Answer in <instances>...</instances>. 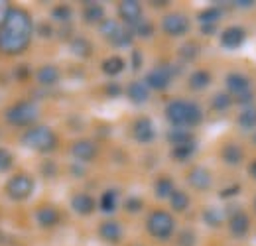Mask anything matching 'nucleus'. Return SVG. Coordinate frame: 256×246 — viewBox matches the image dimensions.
Returning <instances> with one entry per match:
<instances>
[{
    "label": "nucleus",
    "mask_w": 256,
    "mask_h": 246,
    "mask_svg": "<svg viewBox=\"0 0 256 246\" xmlns=\"http://www.w3.org/2000/svg\"><path fill=\"white\" fill-rule=\"evenodd\" d=\"M195 152V142H188V144H182V146H174V158L176 160H180V162H184V160H188L190 156Z\"/></svg>",
    "instance_id": "32"
},
{
    "label": "nucleus",
    "mask_w": 256,
    "mask_h": 246,
    "mask_svg": "<svg viewBox=\"0 0 256 246\" xmlns=\"http://www.w3.org/2000/svg\"><path fill=\"white\" fill-rule=\"evenodd\" d=\"M172 193H174V182L170 178H160L156 182V195L164 199V197H172Z\"/></svg>",
    "instance_id": "30"
},
{
    "label": "nucleus",
    "mask_w": 256,
    "mask_h": 246,
    "mask_svg": "<svg viewBox=\"0 0 256 246\" xmlns=\"http://www.w3.org/2000/svg\"><path fill=\"white\" fill-rule=\"evenodd\" d=\"M242 42H244V30L238 28V26L226 28V30L223 32V36H221V44H223L224 48H230V50L238 48Z\"/></svg>",
    "instance_id": "15"
},
{
    "label": "nucleus",
    "mask_w": 256,
    "mask_h": 246,
    "mask_svg": "<svg viewBox=\"0 0 256 246\" xmlns=\"http://www.w3.org/2000/svg\"><path fill=\"white\" fill-rule=\"evenodd\" d=\"M203 32H205V34H213V32H215V26H203Z\"/></svg>",
    "instance_id": "47"
},
{
    "label": "nucleus",
    "mask_w": 256,
    "mask_h": 246,
    "mask_svg": "<svg viewBox=\"0 0 256 246\" xmlns=\"http://www.w3.org/2000/svg\"><path fill=\"white\" fill-rule=\"evenodd\" d=\"M32 191H34V180L30 176H26V174H18V176H14V178L6 184V193H8V197L14 199V201H24V199H28V197L32 195Z\"/></svg>",
    "instance_id": "6"
},
{
    "label": "nucleus",
    "mask_w": 256,
    "mask_h": 246,
    "mask_svg": "<svg viewBox=\"0 0 256 246\" xmlns=\"http://www.w3.org/2000/svg\"><path fill=\"white\" fill-rule=\"evenodd\" d=\"M152 24L150 22H144V20H140L136 26H134V32L138 34V36H142V38H148V36H152Z\"/></svg>",
    "instance_id": "36"
},
{
    "label": "nucleus",
    "mask_w": 256,
    "mask_h": 246,
    "mask_svg": "<svg viewBox=\"0 0 256 246\" xmlns=\"http://www.w3.org/2000/svg\"><path fill=\"white\" fill-rule=\"evenodd\" d=\"M162 28L170 36H182V34H186V32L190 30V20L184 14L174 12V14H168L162 20Z\"/></svg>",
    "instance_id": "8"
},
{
    "label": "nucleus",
    "mask_w": 256,
    "mask_h": 246,
    "mask_svg": "<svg viewBox=\"0 0 256 246\" xmlns=\"http://www.w3.org/2000/svg\"><path fill=\"white\" fill-rule=\"evenodd\" d=\"M12 166V154L4 148H0V172H6Z\"/></svg>",
    "instance_id": "37"
},
{
    "label": "nucleus",
    "mask_w": 256,
    "mask_h": 246,
    "mask_svg": "<svg viewBox=\"0 0 256 246\" xmlns=\"http://www.w3.org/2000/svg\"><path fill=\"white\" fill-rule=\"evenodd\" d=\"M174 226H176L174 216L168 215L166 211H154L152 215L148 216V220H146V228H148V232H150L152 236L160 238V240H166V238L172 236Z\"/></svg>",
    "instance_id": "5"
},
{
    "label": "nucleus",
    "mask_w": 256,
    "mask_h": 246,
    "mask_svg": "<svg viewBox=\"0 0 256 246\" xmlns=\"http://www.w3.org/2000/svg\"><path fill=\"white\" fill-rule=\"evenodd\" d=\"M38 114H40L38 104H34L32 100H22L6 110V120L14 126H28L38 118Z\"/></svg>",
    "instance_id": "4"
},
{
    "label": "nucleus",
    "mask_w": 256,
    "mask_h": 246,
    "mask_svg": "<svg viewBox=\"0 0 256 246\" xmlns=\"http://www.w3.org/2000/svg\"><path fill=\"white\" fill-rule=\"evenodd\" d=\"M180 240H182V246H192L193 244V232H182Z\"/></svg>",
    "instance_id": "42"
},
{
    "label": "nucleus",
    "mask_w": 256,
    "mask_h": 246,
    "mask_svg": "<svg viewBox=\"0 0 256 246\" xmlns=\"http://www.w3.org/2000/svg\"><path fill=\"white\" fill-rule=\"evenodd\" d=\"M118 14H120V18H122L126 24L136 26V24L142 20V6H140V2H136V0H124V2H120V6H118Z\"/></svg>",
    "instance_id": "9"
},
{
    "label": "nucleus",
    "mask_w": 256,
    "mask_h": 246,
    "mask_svg": "<svg viewBox=\"0 0 256 246\" xmlns=\"http://www.w3.org/2000/svg\"><path fill=\"white\" fill-rule=\"evenodd\" d=\"M83 18H85V22H89V24L104 22V20H102V18H104V10H102V6H100V4H96V2H89V4L85 6V10H83Z\"/></svg>",
    "instance_id": "21"
},
{
    "label": "nucleus",
    "mask_w": 256,
    "mask_h": 246,
    "mask_svg": "<svg viewBox=\"0 0 256 246\" xmlns=\"http://www.w3.org/2000/svg\"><path fill=\"white\" fill-rule=\"evenodd\" d=\"M238 124H240L242 128H246V130L254 128L256 126V108H246V110H242L240 116H238Z\"/></svg>",
    "instance_id": "33"
},
{
    "label": "nucleus",
    "mask_w": 256,
    "mask_h": 246,
    "mask_svg": "<svg viewBox=\"0 0 256 246\" xmlns=\"http://www.w3.org/2000/svg\"><path fill=\"white\" fill-rule=\"evenodd\" d=\"M8 12H10V8H8V4H6L4 0H0V28H2V24H4V20H6V16H8Z\"/></svg>",
    "instance_id": "41"
},
{
    "label": "nucleus",
    "mask_w": 256,
    "mask_h": 246,
    "mask_svg": "<svg viewBox=\"0 0 256 246\" xmlns=\"http://www.w3.org/2000/svg\"><path fill=\"white\" fill-rule=\"evenodd\" d=\"M170 81H172V73L168 67H156L146 75V85L150 89H156V91L166 89L170 85Z\"/></svg>",
    "instance_id": "10"
},
{
    "label": "nucleus",
    "mask_w": 256,
    "mask_h": 246,
    "mask_svg": "<svg viewBox=\"0 0 256 246\" xmlns=\"http://www.w3.org/2000/svg\"><path fill=\"white\" fill-rule=\"evenodd\" d=\"M166 116L168 120L182 128V126H195V124L201 122L203 114H201V108L195 104V102H188V100H172L166 108Z\"/></svg>",
    "instance_id": "2"
},
{
    "label": "nucleus",
    "mask_w": 256,
    "mask_h": 246,
    "mask_svg": "<svg viewBox=\"0 0 256 246\" xmlns=\"http://www.w3.org/2000/svg\"><path fill=\"white\" fill-rule=\"evenodd\" d=\"M122 69H124V62L120 58H116V56H112V58H108V60L102 62V71L106 75H110V77L122 73Z\"/></svg>",
    "instance_id": "25"
},
{
    "label": "nucleus",
    "mask_w": 256,
    "mask_h": 246,
    "mask_svg": "<svg viewBox=\"0 0 256 246\" xmlns=\"http://www.w3.org/2000/svg\"><path fill=\"white\" fill-rule=\"evenodd\" d=\"M22 144L28 146L30 150L52 152L58 146V138L48 126H34L30 130H26V134L22 136Z\"/></svg>",
    "instance_id": "3"
},
{
    "label": "nucleus",
    "mask_w": 256,
    "mask_h": 246,
    "mask_svg": "<svg viewBox=\"0 0 256 246\" xmlns=\"http://www.w3.org/2000/svg\"><path fill=\"white\" fill-rule=\"evenodd\" d=\"M234 191H238V185H234V187H230V189H224L221 195H223V197H228V195H236Z\"/></svg>",
    "instance_id": "45"
},
{
    "label": "nucleus",
    "mask_w": 256,
    "mask_h": 246,
    "mask_svg": "<svg viewBox=\"0 0 256 246\" xmlns=\"http://www.w3.org/2000/svg\"><path fill=\"white\" fill-rule=\"evenodd\" d=\"M71 50H73V54L79 56V58L91 56V44H89L87 40H83V38H75V40L71 42Z\"/></svg>",
    "instance_id": "29"
},
{
    "label": "nucleus",
    "mask_w": 256,
    "mask_h": 246,
    "mask_svg": "<svg viewBox=\"0 0 256 246\" xmlns=\"http://www.w3.org/2000/svg\"><path fill=\"white\" fill-rule=\"evenodd\" d=\"M114 209H116V191L108 189V191H104L102 197H100V211L112 213Z\"/></svg>",
    "instance_id": "28"
},
{
    "label": "nucleus",
    "mask_w": 256,
    "mask_h": 246,
    "mask_svg": "<svg viewBox=\"0 0 256 246\" xmlns=\"http://www.w3.org/2000/svg\"><path fill=\"white\" fill-rule=\"evenodd\" d=\"M128 96H130V100L136 102V104L146 102V100H148V85H146V83H140V81L132 83V85L128 87Z\"/></svg>",
    "instance_id": "20"
},
{
    "label": "nucleus",
    "mask_w": 256,
    "mask_h": 246,
    "mask_svg": "<svg viewBox=\"0 0 256 246\" xmlns=\"http://www.w3.org/2000/svg\"><path fill=\"white\" fill-rule=\"evenodd\" d=\"M228 226H230V232L234 234V236H242V234H246L248 232V226H250V220H248V216L244 215V213H234V215L230 216V220H228Z\"/></svg>",
    "instance_id": "18"
},
{
    "label": "nucleus",
    "mask_w": 256,
    "mask_h": 246,
    "mask_svg": "<svg viewBox=\"0 0 256 246\" xmlns=\"http://www.w3.org/2000/svg\"><path fill=\"white\" fill-rule=\"evenodd\" d=\"M250 176H252V178L256 180V160L252 162V164H250Z\"/></svg>",
    "instance_id": "46"
},
{
    "label": "nucleus",
    "mask_w": 256,
    "mask_h": 246,
    "mask_svg": "<svg viewBox=\"0 0 256 246\" xmlns=\"http://www.w3.org/2000/svg\"><path fill=\"white\" fill-rule=\"evenodd\" d=\"M168 140H170L174 146H182V144L193 142V136L188 130H184V128H176V130H172V132L168 134Z\"/></svg>",
    "instance_id": "26"
},
{
    "label": "nucleus",
    "mask_w": 256,
    "mask_h": 246,
    "mask_svg": "<svg viewBox=\"0 0 256 246\" xmlns=\"http://www.w3.org/2000/svg\"><path fill=\"white\" fill-rule=\"evenodd\" d=\"M132 134L138 142H150L154 138V124L150 118H138L132 126Z\"/></svg>",
    "instance_id": "12"
},
{
    "label": "nucleus",
    "mask_w": 256,
    "mask_h": 246,
    "mask_svg": "<svg viewBox=\"0 0 256 246\" xmlns=\"http://www.w3.org/2000/svg\"><path fill=\"white\" fill-rule=\"evenodd\" d=\"M38 81L42 85H56L60 81V71L58 67L54 65H44L40 71H38Z\"/></svg>",
    "instance_id": "22"
},
{
    "label": "nucleus",
    "mask_w": 256,
    "mask_h": 246,
    "mask_svg": "<svg viewBox=\"0 0 256 246\" xmlns=\"http://www.w3.org/2000/svg\"><path fill=\"white\" fill-rule=\"evenodd\" d=\"M182 56H184L186 60H193V58L197 56V46H195V44H188L186 48H182Z\"/></svg>",
    "instance_id": "39"
},
{
    "label": "nucleus",
    "mask_w": 256,
    "mask_h": 246,
    "mask_svg": "<svg viewBox=\"0 0 256 246\" xmlns=\"http://www.w3.org/2000/svg\"><path fill=\"white\" fill-rule=\"evenodd\" d=\"M100 32H102L104 38H106L110 44H114V46H128V44L132 42V32L120 28V24L114 22V20H104V22L100 24Z\"/></svg>",
    "instance_id": "7"
},
{
    "label": "nucleus",
    "mask_w": 256,
    "mask_h": 246,
    "mask_svg": "<svg viewBox=\"0 0 256 246\" xmlns=\"http://www.w3.org/2000/svg\"><path fill=\"white\" fill-rule=\"evenodd\" d=\"M226 87L232 94H244L250 87V81L240 73H232L226 77Z\"/></svg>",
    "instance_id": "17"
},
{
    "label": "nucleus",
    "mask_w": 256,
    "mask_h": 246,
    "mask_svg": "<svg viewBox=\"0 0 256 246\" xmlns=\"http://www.w3.org/2000/svg\"><path fill=\"white\" fill-rule=\"evenodd\" d=\"M219 16H221V12H219L217 8H207V10H203V12L199 14V22H201L203 26H215L217 20H219Z\"/></svg>",
    "instance_id": "31"
},
{
    "label": "nucleus",
    "mask_w": 256,
    "mask_h": 246,
    "mask_svg": "<svg viewBox=\"0 0 256 246\" xmlns=\"http://www.w3.org/2000/svg\"><path fill=\"white\" fill-rule=\"evenodd\" d=\"M205 220H207L211 226H217V224H219V215H215L213 209H207V211H205Z\"/></svg>",
    "instance_id": "40"
},
{
    "label": "nucleus",
    "mask_w": 256,
    "mask_h": 246,
    "mask_svg": "<svg viewBox=\"0 0 256 246\" xmlns=\"http://www.w3.org/2000/svg\"><path fill=\"white\" fill-rule=\"evenodd\" d=\"M170 203H172V209H176V211L182 213V211H186L190 207V197L184 191H174L172 197H170Z\"/></svg>",
    "instance_id": "27"
},
{
    "label": "nucleus",
    "mask_w": 256,
    "mask_h": 246,
    "mask_svg": "<svg viewBox=\"0 0 256 246\" xmlns=\"http://www.w3.org/2000/svg\"><path fill=\"white\" fill-rule=\"evenodd\" d=\"M36 218H38V222H40L42 226L50 228V226L58 224V220H60V213H58L54 207H42V209L38 211Z\"/></svg>",
    "instance_id": "19"
},
{
    "label": "nucleus",
    "mask_w": 256,
    "mask_h": 246,
    "mask_svg": "<svg viewBox=\"0 0 256 246\" xmlns=\"http://www.w3.org/2000/svg\"><path fill=\"white\" fill-rule=\"evenodd\" d=\"M188 180H190L192 187L199 189V191H205V189H209V185H211V174H209V170L197 166V168H193L192 172H190Z\"/></svg>",
    "instance_id": "13"
},
{
    "label": "nucleus",
    "mask_w": 256,
    "mask_h": 246,
    "mask_svg": "<svg viewBox=\"0 0 256 246\" xmlns=\"http://www.w3.org/2000/svg\"><path fill=\"white\" fill-rule=\"evenodd\" d=\"M52 16H54L58 22H67V20L71 18V10H69L67 6H58V8H54Z\"/></svg>",
    "instance_id": "35"
},
{
    "label": "nucleus",
    "mask_w": 256,
    "mask_h": 246,
    "mask_svg": "<svg viewBox=\"0 0 256 246\" xmlns=\"http://www.w3.org/2000/svg\"><path fill=\"white\" fill-rule=\"evenodd\" d=\"M209 83H211V75H209L207 71H203V69L195 71L192 77H190V87H192V89H195V91L205 89Z\"/></svg>",
    "instance_id": "23"
},
{
    "label": "nucleus",
    "mask_w": 256,
    "mask_h": 246,
    "mask_svg": "<svg viewBox=\"0 0 256 246\" xmlns=\"http://www.w3.org/2000/svg\"><path fill=\"white\" fill-rule=\"evenodd\" d=\"M124 207H126V211H130V213H138V211L142 209V201L136 199V197H130Z\"/></svg>",
    "instance_id": "38"
},
{
    "label": "nucleus",
    "mask_w": 256,
    "mask_h": 246,
    "mask_svg": "<svg viewBox=\"0 0 256 246\" xmlns=\"http://www.w3.org/2000/svg\"><path fill=\"white\" fill-rule=\"evenodd\" d=\"M98 234H100L106 242H118L120 236H122V228H120L118 222H114V220H106V222L100 224Z\"/></svg>",
    "instance_id": "16"
},
{
    "label": "nucleus",
    "mask_w": 256,
    "mask_h": 246,
    "mask_svg": "<svg viewBox=\"0 0 256 246\" xmlns=\"http://www.w3.org/2000/svg\"><path fill=\"white\" fill-rule=\"evenodd\" d=\"M71 207L75 209V213L79 215H91L93 209H95V201L91 195L87 193H77L73 199H71Z\"/></svg>",
    "instance_id": "14"
},
{
    "label": "nucleus",
    "mask_w": 256,
    "mask_h": 246,
    "mask_svg": "<svg viewBox=\"0 0 256 246\" xmlns=\"http://www.w3.org/2000/svg\"><path fill=\"white\" fill-rule=\"evenodd\" d=\"M71 154L79 162H91L96 156V146L89 140H79V142H75L71 146Z\"/></svg>",
    "instance_id": "11"
},
{
    "label": "nucleus",
    "mask_w": 256,
    "mask_h": 246,
    "mask_svg": "<svg viewBox=\"0 0 256 246\" xmlns=\"http://www.w3.org/2000/svg\"><path fill=\"white\" fill-rule=\"evenodd\" d=\"M230 94H226V92H219L215 98H213V108L215 110H224V108H228L230 106Z\"/></svg>",
    "instance_id": "34"
},
{
    "label": "nucleus",
    "mask_w": 256,
    "mask_h": 246,
    "mask_svg": "<svg viewBox=\"0 0 256 246\" xmlns=\"http://www.w3.org/2000/svg\"><path fill=\"white\" fill-rule=\"evenodd\" d=\"M32 18L22 8H10L2 28H0V52L8 56L22 54L32 40Z\"/></svg>",
    "instance_id": "1"
},
{
    "label": "nucleus",
    "mask_w": 256,
    "mask_h": 246,
    "mask_svg": "<svg viewBox=\"0 0 256 246\" xmlns=\"http://www.w3.org/2000/svg\"><path fill=\"white\" fill-rule=\"evenodd\" d=\"M106 92L114 96V94H118V92H120V87H118L116 83H112V85H108V87H106Z\"/></svg>",
    "instance_id": "44"
},
{
    "label": "nucleus",
    "mask_w": 256,
    "mask_h": 246,
    "mask_svg": "<svg viewBox=\"0 0 256 246\" xmlns=\"http://www.w3.org/2000/svg\"><path fill=\"white\" fill-rule=\"evenodd\" d=\"M140 63H142L140 52H134V54H132V65H134V69H140Z\"/></svg>",
    "instance_id": "43"
},
{
    "label": "nucleus",
    "mask_w": 256,
    "mask_h": 246,
    "mask_svg": "<svg viewBox=\"0 0 256 246\" xmlns=\"http://www.w3.org/2000/svg\"><path fill=\"white\" fill-rule=\"evenodd\" d=\"M223 160L226 162V164H230V166L240 164V162H242V150H240V146H236V144H228V146H224Z\"/></svg>",
    "instance_id": "24"
},
{
    "label": "nucleus",
    "mask_w": 256,
    "mask_h": 246,
    "mask_svg": "<svg viewBox=\"0 0 256 246\" xmlns=\"http://www.w3.org/2000/svg\"><path fill=\"white\" fill-rule=\"evenodd\" d=\"M254 209H256V201H254Z\"/></svg>",
    "instance_id": "48"
}]
</instances>
